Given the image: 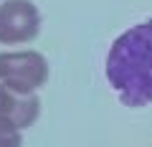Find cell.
I'll return each mask as SVG.
<instances>
[{"mask_svg": "<svg viewBox=\"0 0 152 147\" xmlns=\"http://www.w3.org/2000/svg\"><path fill=\"white\" fill-rule=\"evenodd\" d=\"M107 79L122 104H152V18L124 31L107 53Z\"/></svg>", "mask_w": 152, "mask_h": 147, "instance_id": "cell-1", "label": "cell"}, {"mask_svg": "<svg viewBox=\"0 0 152 147\" xmlns=\"http://www.w3.org/2000/svg\"><path fill=\"white\" fill-rule=\"evenodd\" d=\"M48 79V66L41 53H0V84L15 94H33Z\"/></svg>", "mask_w": 152, "mask_h": 147, "instance_id": "cell-2", "label": "cell"}, {"mask_svg": "<svg viewBox=\"0 0 152 147\" xmlns=\"http://www.w3.org/2000/svg\"><path fill=\"white\" fill-rule=\"evenodd\" d=\"M41 15L31 0H8L0 5V43H26L36 38Z\"/></svg>", "mask_w": 152, "mask_h": 147, "instance_id": "cell-3", "label": "cell"}, {"mask_svg": "<svg viewBox=\"0 0 152 147\" xmlns=\"http://www.w3.org/2000/svg\"><path fill=\"white\" fill-rule=\"evenodd\" d=\"M0 117L13 122L18 129L28 127L38 117V99L31 94H15L0 84Z\"/></svg>", "mask_w": 152, "mask_h": 147, "instance_id": "cell-4", "label": "cell"}, {"mask_svg": "<svg viewBox=\"0 0 152 147\" xmlns=\"http://www.w3.org/2000/svg\"><path fill=\"white\" fill-rule=\"evenodd\" d=\"M0 147H20V132L5 117H0Z\"/></svg>", "mask_w": 152, "mask_h": 147, "instance_id": "cell-5", "label": "cell"}]
</instances>
